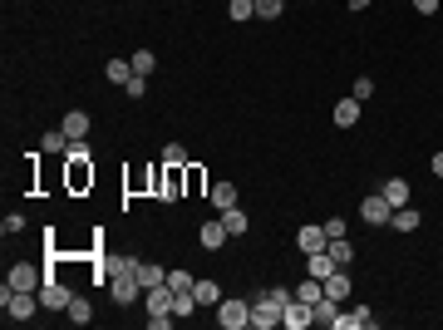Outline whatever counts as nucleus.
<instances>
[{"label": "nucleus", "mask_w": 443, "mask_h": 330, "mask_svg": "<svg viewBox=\"0 0 443 330\" xmlns=\"http://www.w3.org/2000/svg\"><path fill=\"white\" fill-rule=\"evenodd\" d=\"M168 286L183 296V291H192V286H197V276H192V271H168Z\"/></svg>", "instance_id": "nucleus-28"}, {"label": "nucleus", "mask_w": 443, "mask_h": 330, "mask_svg": "<svg viewBox=\"0 0 443 330\" xmlns=\"http://www.w3.org/2000/svg\"><path fill=\"white\" fill-rule=\"evenodd\" d=\"M281 5H286V0H256V15H261V20H276Z\"/></svg>", "instance_id": "nucleus-30"}, {"label": "nucleus", "mask_w": 443, "mask_h": 330, "mask_svg": "<svg viewBox=\"0 0 443 330\" xmlns=\"http://www.w3.org/2000/svg\"><path fill=\"white\" fill-rule=\"evenodd\" d=\"M163 163H168V168H188V148H183V143H168V148H163Z\"/></svg>", "instance_id": "nucleus-27"}, {"label": "nucleus", "mask_w": 443, "mask_h": 330, "mask_svg": "<svg viewBox=\"0 0 443 330\" xmlns=\"http://www.w3.org/2000/svg\"><path fill=\"white\" fill-rule=\"evenodd\" d=\"M69 321H74V326H89V321H94V306H89L84 296H74V301H69Z\"/></svg>", "instance_id": "nucleus-22"}, {"label": "nucleus", "mask_w": 443, "mask_h": 330, "mask_svg": "<svg viewBox=\"0 0 443 330\" xmlns=\"http://www.w3.org/2000/svg\"><path fill=\"white\" fill-rule=\"evenodd\" d=\"M326 251H330V256L340 261V266H350V256H355V246H350L345 237H330V246H326Z\"/></svg>", "instance_id": "nucleus-24"}, {"label": "nucleus", "mask_w": 443, "mask_h": 330, "mask_svg": "<svg viewBox=\"0 0 443 330\" xmlns=\"http://www.w3.org/2000/svg\"><path fill=\"white\" fill-rule=\"evenodd\" d=\"M326 296H335V301H345V296H350V276H345V271L326 276Z\"/></svg>", "instance_id": "nucleus-23"}, {"label": "nucleus", "mask_w": 443, "mask_h": 330, "mask_svg": "<svg viewBox=\"0 0 443 330\" xmlns=\"http://www.w3.org/2000/svg\"><path fill=\"white\" fill-rule=\"evenodd\" d=\"M217 321L226 330H246L251 326V306L246 301H217Z\"/></svg>", "instance_id": "nucleus-3"}, {"label": "nucleus", "mask_w": 443, "mask_h": 330, "mask_svg": "<svg viewBox=\"0 0 443 330\" xmlns=\"http://www.w3.org/2000/svg\"><path fill=\"white\" fill-rule=\"evenodd\" d=\"M374 326V316H369V311H364V306H359V311H350V316H340V321H335V330H369Z\"/></svg>", "instance_id": "nucleus-18"}, {"label": "nucleus", "mask_w": 443, "mask_h": 330, "mask_svg": "<svg viewBox=\"0 0 443 330\" xmlns=\"http://www.w3.org/2000/svg\"><path fill=\"white\" fill-rule=\"evenodd\" d=\"M123 89H128V99H143V89H148V79H143V74H133V79H128Z\"/></svg>", "instance_id": "nucleus-33"}, {"label": "nucleus", "mask_w": 443, "mask_h": 330, "mask_svg": "<svg viewBox=\"0 0 443 330\" xmlns=\"http://www.w3.org/2000/svg\"><path fill=\"white\" fill-rule=\"evenodd\" d=\"M143 306H148V311H173V286L163 281V286H153V291H143Z\"/></svg>", "instance_id": "nucleus-9"}, {"label": "nucleus", "mask_w": 443, "mask_h": 330, "mask_svg": "<svg viewBox=\"0 0 443 330\" xmlns=\"http://www.w3.org/2000/svg\"><path fill=\"white\" fill-rule=\"evenodd\" d=\"M429 168H434V178H443V153H434V163H429Z\"/></svg>", "instance_id": "nucleus-36"}, {"label": "nucleus", "mask_w": 443, "mask_h": 330, "mask_svg": "<svg viewBox=\"0 0 443 330\" xmlns=\"http://www.w3.org/2000/svg\"><path fill=\"white\" fill-rule=\"evenodd\" d=\"M192 296H197V306H217V301H222V291H217V281H212V276H197Z\"/></svg>", "instance_id": "nucleus-14"}, {"label": "nucleus", "mask_w": 443, "mask_h": 330, "mask_svg": "<svg viewBox=\"0 0 443 330\" xmlns=\"http://www.w3.org/2000/svg\"><path fill=\"white\" fill-rule=\"evenodd\" d=\"M226 15H231V20H251V15H256V0H231Z\"/></svg>", "instance_id": "nucleus-29"}, {"label": "nucleus", "mask_w": 443, "mask_h": 330, "mask_svg": "<svg viewBox=\"0 0 443 330\" xmlns=\"http://www.w3.org/2000/svg\"><path fill=\"white\" fill-rule=\"evenodd\" d=\"M59 128H64V133H69V138L79 143V138H89V113H84V109H69V113H64V123H59Z\"/></svg>", "instance_id": "nucleus-8"}, {"label": "nucleus", "mask_w": 443, "mask_h": 330, "mask_svg": "<svg viewBox=\"0 0 443 330\" xmlns=\"http://www.w3.org/2000/svg\"><path fill=\"white\" fill-rule=\"evenodd\" d=\"M364 5H369V0H350V10H364Z\"/></svg>", "instance_id": "nucleus-37"}, {"label": "nucleus", "mask_w": 443, "mask_h": 330, "mask_svg": "<svg viewBox=\"0 0 443 330\" xmlns=\"http://www.w3.org/2000/svg\"><path fill=\"white\" fill-rule=\"evenodd\" d=\"M35 296H40L45 311H69V301H74V291H69L64 281H54V276H45V286H40Z\"/></svg>", "instance_id": "nucleus-2"}, {"label": "nucleus", "mask_w": 443, "mask_h": 330, "mask_svg": "<svg viewBox=\"0 0 443 330\" xmlns=\"http://www.w3.org/2000/svg\"><path fill=\"white\" fill-rule=\"evenodd\" d=\"M5 281H10V291H40V286H45V276H40V271H35L30 261L10 266V276H5Z\"/></svg>", "instance_id": "nucleus-4"}, {"label": "nucleus", "mask_w": 443, "mask_h": 330, "mask_svg": "<svg viewBox=\"0 0 443 330\" xmlns=\"http://www.w3.org/2000/svg\"><path fill=\"white\" fill-rule=\"evenodd\" d=\"M281 326H291V330L316 326V306H306V301H291V306H286V316H281Z\"/></svg>", "instance_id": "nucleus-6"}, {"label": "nucleus", "mask_w": 443, "mask_h": 330, "mask_svg": "<svg viewBox=\"0 0 443 330\" xmlns=\"http://www.w3.org/2000/svg\"><path fill=\"white\" fill-rule=\"evenodd\" d=\"M326 296V281H316V276H306L301 286H296V301H306V306H316Z\"/></svg>", "instance_id": "nucleus-17"}, {"label": "nucleus", "mask_w": 443, "mask_h": 330, "mask_svg": "<svg viewBox=\"0 0 443 330\" xmlns=\"http://www.w3.org/2000/svg\"><path fill=\"white\" fill-rule=\"evenodd\" d=\"M69 143H74V138H69V133H64V128H50V133H45V143H40V148H45V153H69Z\"/></svg>", "instance_id": "nucleus-20"}, {"label": "nucleus", "mask_w": 443, "mask_h": 330, "mask_svg": "<svg viewBox=\"0 0 443 330\" xmlns=\"http://www.w3.org/2000/svg\"><path fill=\"white\" fill-rule=\"evenodd\" d=\"M226 237H231V232H226V222H207V227H202V237H197V241H202V246H207V251H217V246H226Z\"/></svg>", "instance_id": "nucleus-10"}, {"label": "nucleus", "mask_w": 443, "mask_h": 330, "mask_svg": "<svg viewBox=\"0 0 443 330\" xmlns=\"http://www.w3.org/2000/svg\"><path fill=\"white\" fill-rule=\"evenodd\" d=\"M296 296H286L281 286H271V291H261L256 301H251V330H276L281 326V316H286V306H291Z\"/></svg>", "instance_id": "nucleus-1"}, {"label": "nucleus", "mask_w": 443, "mask_h": 330, "mask_svg": "<svg viewBox=\"0 0 443 330\" xmlns=\"http://www.w3.org/2000/svg\"><path fill=\"white\" fill-rule=\"evenodd\" d=\"M419 212H414V207H409V203H404V207H394V217H389V227H394V232H419Z\"/></svg>", "instance_id": "nucleus-13"}, {"label": "nucleus", "mask_w": 443, "mask_h": 330, "mask_svg": "<svg viewBox=\"0 0 443 330\" xmlns=\"http://www.w3.org/2000/svg\"><path fill=\"white\" fill-rule=\"evenodd\" d=\"M148 326H153V330H168V326H173V311H148Z\"/></svg>", "instance_id": "nucleus-32"}, {"label": "nucleus", "mask_w": 443, "mask_h": 330, "mask_svg": "<svg viewBox=\"0 0 443 330\" xmlns=\"http://www.w3.org/2000/svg\"><path fill=\"white\" fill-rule=\"evenodd\" d=\"M379 193H384V203H389V207H404V203H409V183H404V178H389Z\"/></svg>", "instance_id": "nucleus-11"}, {"label": "nucleus", "mask_w": 443, "mask_h": 330, "mask_svg": "<svg viewBox=\"0 0 443 330\" xmlns=\"http://www.w3.org/2000/svg\"><path fill=\"white\" fill-rule=\"evenodd\" d=\"M104 74H109L113 84H128L138 69H133V59H109V64H104Z\"/></svg>", "instance_id": "nucleus-19"}, {"label": "nucleus", "mask_w": 443, "mask_h": 330, "mask_svg": "<svg viewBox=\"0 0 443 330\" xmlns=\"http://www.w3.org/2000/svg\"><path fill=\"white\" fill-rule=\"evenodd\" d=\"M212 207H217V212L236 207V188H231V183H217V188H212Z\"/></svg>", "instance_id": "nucleus-21"}, {"label": "nucleus", "mask_w": 443, "mask_h": 330, "mask_svg": "<svg viewBox=\"0 0 443 330\" xmlns=\"http://www.w3.org/2000/svg\"><path fill=\"white\" fill-rule=\"evenodd\" d=\"M133 69H138V74L148 79V74L158 69V55H153V50H138V55H133Z\"/></svg>", "instance_id": "nucleus-26"}, {"label": "nucleus", "mask_w": 443, "mask_h": 330, "mask_svg": "<svg viewBox=\"0 0 443 330\" xmlns=\"http://www.w3.org/2000/svg\"><path fill=\"white\" fill-rule=\"evenodd\" d=\"M335 123H340V128H355V123H359V99H340V104H335Z\"/></svg>", "instance_id": "nucleus-15"}, {"label": "nucleus", "mask_w": 443, "mask_h": 330, "mask_svg": "<svg viewBox=\"0 0 443 330\" xmlns=\"http://www.w3.org/2000/svg\"><path fill=\"white\" fill-rule=\"evenodd\" d=\"M414 10H419V15H434V10H439V0H414Z\"/></svg>", "instance_id": "nucleus-35"}, {"label": "nucleus", "mask_w": 443, "mask_h": 330, "mask_svg": "<svg viewBox=\"0 0 443 330\" xmlns=\"http://www.w3.org/2000/svg\"><path fill=\"white\" fill-rule=\"evenodd\" d=\"M222 222H226V232H231V237H241V232H246V212H241V207H226V212H222Z\"/></svg>", "instance_id": "nucleus-25"}, {"label": "nucleus", "mask_w": 443, "mask_h": 330, "mask_svg": "<svg viewBox=\"0 0 443 330\" xmlns=\"http://www.w3.org/2000/svg\"><path fill=\"white\" fill-rule=\"evenodd\" d=\"M326 237H345V217H330V222H326Z\"/></svg>", "instance_id": "nucleus-34"}, {"label": "nucleus", "mask_w": 443, "mask_h": 330, "mask_svg": "<svg viewBox=\"0 0 443 330\" xmlns=\"http://www.w3.org/2000/svg\"><path fill=\"white\" fill-rule=\"evenodd\" d=\"M296 241H301V251H306V256H311V251H326V246H330L326 227H316V222H311V227H301V232H296Z\"/></svg>", "instance_id": "nucleus-7"}, {"label": "nucleus", "mask_w": 443, "mask_h": 330, "mask_svg": "<svg viewBox=\"0 0 443 330\" xmlns=\"http://www.w3.org/2000/svg\"><path fill=\"white\" fill-rule=\"evenodd\" d=\"M369 94H374V79H355V89H350V99H359V104H364Z\"/></svg>", "instance_id": "nucleus-31"}, {"label": "nucleus", "mask_w": 443, "mask_h": 330, "mask_svg": "<svg viewBox=\"0 0 443 330\" xmlns=\"http://www.w3.org/2000/svg\"><path fill=\"white\" fill-rule=\"evenodd\" d=\"M359 212H364V222H369V227H389V217H394V207L384 203V193L364 198V203H359Z\"/></svg>", "instance_id": "nucleus-5"}, {"label": "nucleus", "mask_w": 443, "mask_h": 330, "mask_svg": "<svg viewBox=\"0 0 443 330\" xmlns=\"http://www.w3.org/2000/svg\"><path fill=\"white\" fill-rule=\"evenodd\" d=\"M335 321H340V301H335V296H321V301H316V326H335Z\"/></svg>", "instance_id": "nucleus-16"}, {"label": "nucleus", "mask_w": 443, "mask_h": 330, "mask_svg": "<svg viewBox=\"0 0 443 330\" xmlns=\"http://www.w3.org/2000/svg\"><path fill=\"white\" fill-rule=\"evenodd\" d=\"M138 281H143V291H153V286L168 281V271H163L158 261H138Z\"/></svg>", "instance_id": "nucleus-12"}]
</instances>
